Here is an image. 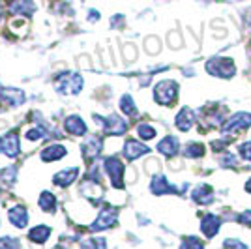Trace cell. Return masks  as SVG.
Here are the masks:
<instances>
[{"mask_svg": "<svg viewBox=\"0 0 251 249\" xmlns=\"http://www.w3.org/2000/svg\"><path fill=\"white\" fill-rule=\"evenodd\" d=\"M0 148H2V152H4L8 157L17 156V154H19V150H21L17 131H10L6 137H2V139H0Z\"/></svg>", "mask_w": 251, "mask_h": 249, "instance_id": "cell-8", "label": "cell"}, {"mask_svg": "<svg viewBox=\"0 0 251 249\" xmlns=\"http://www.w3.org/2000/svg\"><path fill=\"white\" fill-rule=\"evenodd\" d=\"M180 249H204V244L197 236H188V238L182 242Z\"/></svg>", "mask_w": 251, "mask_h": 249, "instance_id": "cell-28", "label": "cell"}, {"mask_svg": "<svg viewBox=\"0 0 251 249\" xmlns=\"http://www.w3.org/2000/svg\"><path fill=\"white\" fill-rule=\"evenodd\" d=\"M238 152H240V156L244 157V159L251 161V141H248V143H244V145L238 146Z\"/></svg>", "mask_w": 251, "mask_h": 249, "instance_id": "cell-33", "label": "cell"}, {"mask_svg": "<svg viewBox=\"0 0 251 249\" xmlns=\"http://www.w3.org/2000/svg\"><path fill=\"white\" fill-rule=\"evenodd\" d=\"M221 227V219L214 214H206L204 218L201 219V230L206 238H214L218 234V230Z\"/></svg>", "mask_w": 251, "mask_h": 249, "instance_id": "cell-14", "label": "cell"}, {"mask_svg": "<svg viewBox=\"0 0 251 249\" xmlns=\"http://www.w3.org/2000/svg\"><path fill=\"white\" fill-rule=\"evenodd\" d=\"M51 236V228L45 227V225H38V227H34L30 230V234H28V238L32 242H36V244H43V242H47V238Z\"/></svg>", "mask_w": 251, "mask_h": 249, "instance_id": "cell-22", "label": "cell"}, {"mask_svg": "<svg viewBox=\"0 0 251 249\" xmlns=\"http://www.w3.org/2000/svg\"><path fill=\"white\" fill-rule=\"evenodd\" d=\"M81 195L86 199H90L92 202L96 200H100V199L103 197V187L100 186V182L98 180H84L83 184H81Z\"/></svg>", "mask_w": 251, "mask_h": 249, "instance_id": "cell-11", "label": "cell"}, {"mask_svg": "<svg viewBox=\"0 0 251 249\" xmlns=\"http://www.w3.org/2000/svg\"><path fill=\"white\" fill-rule=\"evenodd\" d=\"M38 204L42 208L43 212H54L56 210V199L52 195L51 191H43L42 195H40V200H38Z\"/></svg>", "mask_w": 251, "mask_h": 249, "instance_id": "cell-23", "label": "cell"}, {"mask_svg": "<svg viewBox=\"0 0 251 249\" xmlns=\"http://www.w3.org/2000/svg\"><path fill=\"white\" fill-rule=\"evenodd\" d=\"M54 88L60 96H72V94H79L83 90V77L81 73H60Z\"/></svg>", "mask_w": 251, "mask_h": 249, "instance_id": "cell-1", "label": "cell"}, {"mask_svg": "<svg viewBox=\"0 0 251 249\" xmlns=\"http://www.w3.org/2000/svg\"><path fill=\"white\" fill-rule=\"evenodd\" d=\"M150 152V148L145 145H141V143H137V141H133V139H129V141H126L124 145V156L127 161H135V159H139L141 156H145V154H148Z\"/></svg>", "mask_w": 251, "mask_h": 249, "instance_id": "cell-13", "label": "cell"}, {"mask_svg": "<svg viewBox=\"0 0 251 249\" xmlns=\"http://www.w3.org/2000/svg\"><path fill=\"white\" fill-rule=\"evenodd\" d=\"M150 189L154 195H171V193H178L176 186H171L167 182L165 174H156L152 178V184H150Z\"/></svg>", "mask_w": 251, "mask_h": 249, "instance_id": "cell-10", "label": "cell"}, {"mask_svg": "<svg viewBox=\"0 0 251 249\" xmlns=\"http://www.w3.org/2000/svg\"><path fill=\"white\" fill-rule=\"evenodd\" d=\"M64 127H66L68 133H72V135H75V137H81L86 133V124L81 120V116H77V114L68 116L66 122H64Z\"/></svg>", "mask_w": 251, "mask_h": 249, "instance_id": "cell-16", "label": "cell"}, {"mask_svg": "<svg viewBox=\"0 0 251 249\" xmlns=\"http://www.w3.org/2000/svg\"><path fill=\"white\" fill-rule=\"evenodd\" d=\"M77 174H79V169L77 167H72V169H66V171H60L52 176V184L58 187H68L72 186L75 180H77Z\"/></svg>", "mask_w": 251, "mask_h": 249, "instance_id": "cell-15", "label": "cell"}, {"mask_svg": "<svg viewBox=\"0 0 251 249\" xmlns=\"http://www.w3.org/2000/svg\"><path fill=\"white\" fill-rule=\"evenodd\" d=\"M105 240L103 238H88L81 242V249H105Z\"/></svg>", "mask_w": 251, "mask_h": 249, "instance_id": "cell-27", "label": "cell"}, {"mask_svg": "<svg viewBox=\"0 0 251 249\" xmlns=\"http://www.w3.org/2000/svg\"><path fill=\"white\" fill-rule=\"evenodd\" d=\"M45 135H47V129L42 127V125H36V127H32V129L26 131V139H30V141H40Z\"/></svg>", "mask_w": 251, "mask_h": 249, "instance_id": "cell-29", "label": "cell"}, {"mask_svg": "<svg viewBox=\"0 0 251 249\" xmlns=\"http://www.w3.org/2000/svg\"><path fill=\"white\" fill-rule=\"evenodd\" d=\"M120 109H122V113L127 114V116H131V118L137 116V107H135V103H133V98H131L129 94L122 96V100H120Z\"/></svg>", "mask_w": 251, "mask_h": 249, "instance_id": "cell-24", "label": "cell"}, {"mask_svg": "<svg viewBox=\"0 0 251 249\" xmlns=\"http://www.w3.org/2000/svg\"><path fill=\"white\" fill-rule=\"evenodd\" d=\"M178 84L175 81H161L154 88V100L159 105H173L176 101Z\"/></svg>", "mask_w": 251, "mask_h": 249, "instance_id": "cell-3", "label": "cell"}, {"mask_svg": "<svg viewBox=\"0 0 251 249\" xmlns=\"http://www.w3.org/2000/svg\"><path fill=\"white\" fill-rule=\"evenodd\" d=\"M105 171L111 178V184L115 189H122L124 187V163L116 157H107L105 159Z\"/></svg>", "mask_w": 251, "mask_h": 249, "instance_id": "cell-6", "label": "cell"}, {"mask_svg": "<svg viewBox=\"0 0 251 249\" xmlns=\"http://www.w3.org/2000/svg\"><path fill=\"white\" fill-rule=\"evenodd\" d=\"M223 248L225 249H250L244 242H240V240H236V238H227L223 242Z\"/></svg>", "mask_w": 251, "mask_h": 249, "instance_id": "cell-31", "label": "cell"}, {"mask_svg": "<svg viewBox=\"0 0 251 249\" xmlns=\"http://www.w3.org/2000/svg\"><path fill=\"white\" fill-rule=\"evenodd\" d=\"M0 249H19V240L4 236V238H0Z\"/></svg>", "mask_w": 251, "mask_h": 249, "instance_id": "cell-30", "label": "cell"}, {"mask_svg": "<svg viewBox=\"0 0 251 249\" xmlns=\"http://www.w3.org/2000/svg\"><path fill=\"white\" fill-rule=\"evenodd\" d=\"M238 221H240L242 225H248L251 228V210H246V212H242L240 216H238Z\"/></svg>", "mask_w": 251, "mask_h": 249, "instance_id": "cell-34", "label": "cell"}, {"mask_svg": "<svg viewBox=\"0 0 251 249\" xmlns=\"http://www.w3.org/2000/svg\"><path fill=\"white\" fill-rule=\"evenodd\" d=\"M68 154V150H66V146L62 145H49L47 148H43L42 150V159L43 161H58V159H62L64 156Z\"/></svg>", "mask_w": 251, "mask_h": 249, "instance_id": "cell-20", "label": "cell"}, {"mask_svg": "<svg viewBox=\"0 0 251 249\" xmlns=\"http://www.w3.org/2000/svg\"><path fill=\"white\" fill-rule=\"evenodd\" d=\"M246 191H248V193H251V178L246 182Z\"/></svg>", "mask_w": 251, "mask_h": 249, "instance_id": "cell-38", "label": "cell"}, {"mask_svg": "<svg viewBox=\"0 0 251 249\" xmlns=\"http://www.w3.org/2000/svg\"><path fill=\"white\" fill-rule=\"evenodd\" d=\"M246 23H248V28L251 30V8L248 10V13H246Z\"/></svg>", "mask_w": 251, "mask_h": 249, "instance_id": "cell-37", "label": "cell"}, {"mask_svg": "<svg viewBox=\"0 0 251 249\" xmlns=\"http://www.w3.org/2000/svg\"><path fill=\"white\" fill-rule=\"evenodd\" d=\"M137 133H139V137H141L143 141H150V139L156 137L157 131L150 124H139L137 125Z\"/></svg>", "mask_w": 251, "mask_h": 249, "instance_id": "cell-26", "label": "cell"}, {"mask_svg": "<svg viewBox=\"0 0 251 249\" xmlns=\"http://www.w3.org/2000/svg\"><path fill=\"white\" fill-rule=\"evenodd\" d=\"M195 113H193V109H189V107H184V109H180V113L176 114V118H175V125H176L180 131H189L193 124H195Z\"/></svg>", "mask_w": 251, "mask_h": 249, "instance_id": "cell-12", "label": "cell"}, {"mask_svg": "<svg viewBox=\"0 0 251 249\" xmlns=\"http://www.w3.org/2000/svg\"><path fill=\"white\" fill-rule=\"evenodd\" d=\"M206 72L210 75H216L221 79H230L234 75V60L232 58H220V56H214L206 62Z\"/></svg>", "mask_w": 251, "mask_h": 249, "instance_id": "cell-2", "label": "cell"}, {"mask_svg": "<svg viewBox=\"0 0 251 249\" xmlns=\"http://www.w3.org/2000/svg\"><path fill=\"white\" fill-rule=\"evenodd\" d=\"M88 19H90V21H98V19H100V13L92 10L90 13H88Z\"/></svg>", "mask_w": 251, "mask_h": 249, "instance_id": "cell-36", "label": "cell"}, {"mask_svg": "<svg viewBox=\"0 0 251 249\" xmlns=\"http://www.w3.org/2000/svg\"><path fill=\"white\" fill-rule=\"evenodd\" d=\"M94 122L101 125L109 135H124L126 131H127V122L122 116H118V114H109L107 118H101V116H96L94 114Z\"/></svg>", "mask_w": 251, "mask_h": 249, "instance_id": "cell-4", "label": "cell"}, {"mask_svg": "<svg viewBox=\"0 0 251 249\" xmlns=\"http://www.w3.org/2000/svg\"><path fill=\"white\" fill-rule=\"evenodd\" d=\"M220 165L221 167H234V165H236V157H234V154H230V152H227V154H221V156H220Z\"/></svg>", "mask_w": 251, "mask_h": 249, "instance_id": "cell-32", "label": "cell"}, {"mask_svg": "<svg viewBox=\"0 0 251 249\" xmlns=\"http://www.w3.org/2000/svg\"><path fill=\"white\" fill-rule=\"evenodd\" d=\"M124 21V17H122V15H115V17H113V26H120V23Z\"/></svg>", "mask_w": 251, "mask_h": 249, "instance_id": "cell-35", "label": "cell"}, {"mask_svg": "<svg viewBox=\"0 0 251 249\" xmlns=\"http://www.w3.org/2000/svg\"><path fill=\"white\" fill-rule=\"evenodd\" d=\"M251 125V113H236L232 114L227 122L221 125V133L223 135H234L238 131H244Z\"/></svg>", "mask_w": 251, "mask_h": 249, "instance_id": "cell-5", "label": "cell"}, {"mask_svg": "<svg viewBox=\"0 0 251 249\" xmlns=\"http://www.w3.org/2000/svg\"><path fill=\"white\" fill-rule=\"evenodd\" d=\"M8 218H10V223L13 227L17 228H25L26 227V223H28V214H26V208L25 206H13L8 212Z\"/></svg>", "mask_w": 251, "mask_h": 249, "instance_id": "cell-17", "label": "cell"}, {"mask_svg": "<svg viewBox=\"0 0 251 249\" xmlns=\"http://www.w3.org/2000/svg\"><path fill=\"white\" fill-rule=\"evenodd\" d=\"M34 10H36V6H34L32 0H11L10 4L11 13H21V15H26V17H30Z\"/></svg>", "mask_w": 251, "mask_h": 249, "instance_id": "cell-21", "label": "cell"}, {"mask_svg": "<svg viewBox=\"0 0 251 249\" xmlns=\"http://www.w3.org/2000/svg\"><path fill=\"white\" fill-rule=\"evenodd\" d=\"M116 218H118V210L113 206H105L100 216L94 223L90 225V230H103V228H111L116 223Z\"/></svg>", "mask_w": 251, "mask_h": 249, "instance_id": "cell-7", "label": "cell"}, {"mask_svg": "<svg viewBox=\"0 0 251 249\" xmlns=\"http://www.w3.org/2000/svg\"><path fill=\"white\" fill-rule=\"evenodd\" d=\"M191 199H193V202H197V204L208 206V204L214 202V191H212L210 186H199L197 189H193Z\"/></svg>", "mask_w": 251, "mask_h": 249, "instance_id": "cell-18", "label": "cell"}, {"mask_svg": "<svg viewBox=\"0 0 251 249\" xmlns=\"http://www.w3.org/2000/svg\"><path fill=\"white\" fill-rule=\"evenodd\" d=\"M54 249H66V248H54Z\"/></svg>", "mask_w": 251, "mask_h": 249, "instance_id": "cell-39", "label": "cell"}, {"mask_svg": "<svg viewBox=\"0 0 251 249\" xmlns=\"http://www.w3.org/2000/svg\"><path fill=\"white\" fill-rule=\"evenodd\" d=\"M157 152L163 154L165 157L176 156L178 154V139L173 135H167L165 139H161L159 145H157Z\"/></svg>", "mask_w": 251, "mask_h": 249, "instance_id": "cell-19", "label": "cell"}, {"mask_svg": "<svg viewBox=\"0 0 251 249\" xmlns=\"http://www.w3.org/2000/svg\"><path fill=\"white\" fill-rule=\"evenodd\" d=\"M188 157H191V159H197V157H202L204 156V146L199 145V143H189L188 146H186V152H184Z\"/></svg>", "mask_w": 251, "mask_h": 249, "instance_id": "cell-25", "label": "cell"}, {"mask_svg": "<svg viewBox=\"0 0 251 249\" xmlns=\"http://www.w3.org/2000/svg\"><path fill=\"white\" fill-rule=\"evenodd\" d=\"M101 148H103V145H101V139L96 135H90L86 137V141L83 143V156L86 161H92V159H96V157L100 156V152H101Z\"/></svg>", "mask_w": 251, "mask_h": 249, "instance_id": "cell-9", "label": "cell"}]
</instances>
